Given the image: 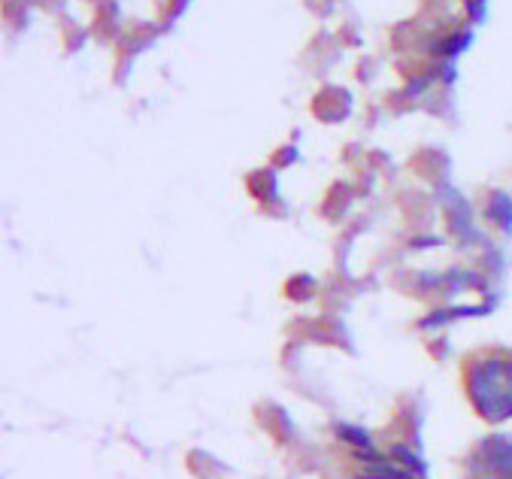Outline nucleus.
<instances>
[{"label": "nucleus", "instance_id": "f257e3e1", "mask_svg": "<svg viewBox=\"0 0 512 479\" xmlns=\"http://www.w3.org/2000/svg\"><path fill=\"white\" fill-rule=\"evenodd\" d=\"M467 386L476 410L488 422L512 416V352L479 355L467 370Z\"/></svg>", "mask_w": 512, "mask_h": 479}, {"label": "nucleus", "instance_id": "f03ea898", "mask_svg": "<svg viewBox=\"0 0 512 479\" xmlns=\"http://www.w3.org/2000/svg\"><path fill=\"white\" fill-rule=\"evenodd\" d=\"M479 479H512V443L494 437L479 446Z\"/></svg>", "mask_w": 512, "mask_h": 479}]
</instances>
